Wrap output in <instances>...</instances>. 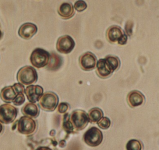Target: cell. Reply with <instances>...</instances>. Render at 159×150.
<instances>
[{
	"mask_svg": "<svg viewBox=\"0 0 159 150\" xmlns=\"http://www.w3.org/2000/svg\"><path fill=\"white\" fill-rule=\"evenodd\" d=\"M106 35L107 41L111 44H117L123 45H126L128 41V35L117 25H113L108 28Z\"/></svg>",
	"mask_w": 159,
	"mask_h": 150,
	"instance_id": "cell-1",
	"label": "cell"
},
{
	"mask_svg": "<svg viewBox=\"0 0 159 150\" xmlns=\"http://www.w3.org/2000/svg\"><path fill=\"white\" fill-rule=\"evenodd\" d=\"M18 82L25 85L34 84L38 80L36 70L31 66H25L20 68L17 74Z\"/></svg>",
	"mask_w": 159,
	"mask_h": 150,
	"instance_id": "cell-2",
	"label": "cell"
},
{
	"mask_svg": "<svg viewBox=\"0 0 159 150\" xmlns=\"http://www.w3.org/2000/svg\"><path fill=\"white\" fill-rule=\"evenodd\" d=\"M50 56L49 52L45 49L36 48L32 52L30 60L33 66L39 69L47 66Z\"/></svg>",
	"mask_w": 159,
	"mask_h": 150,
	"instance_id": "cell-3",
	"label": "cell"
},
{
	"mask_svg": "<svg viewBox=\"0 0 159 150\" xmlns=\"http://www.w3.org/2000/svg\"><path fill=\"white\" fill-rule=\"evenodd\" d=\"M58 96L52 91L44 93L39 101V105L43 110L53 111L56 110L58 104Z\"/></svg>",
	"mask_w": 159,
	"mask_h": 150,
	"instance_id": "cell-4",
	"label": "cell"
},
{
	"mask_svg": "<svg viewBox=\"0 0 159 150\" xmlns=\"http://www.w3.org/2000/svg\"><path fill=\"white\" fill-rule=\"evenodd\" d=\"M70 120L74 129L77 131L83 130L89 122L88 114L84 110H74L71 114Z\"/></svg>",
	"mask_w": 159,
	"mask_h": 150,
	"instance_id": "cell-5",
	"label": "cell"
},
{
	"mask_svg": "<svg viewBox=\"0 0 159 150\" xmlns=\"http://www.w3.org/2000/svg\"><path fill=\"white\" fill-rule=\"evenodd\" d=\"M18 110L10 104H5L0 106V122L2 123H11L16 118Z\"/></svg>",
	"mask_w": 159,
	"mask_h": 150,
	"instance_id": "cell-6",
	"label": "cell"
},
{
	"mask_svg": "<svg viewBox=\"0 0 159 150\" xmlns=\"http://www.w3.org/2000/svg\"><path fill=\"white\" fill-rule=\"evenodd\" d=\"M83 138L87 145L90 147H97L102 141V133L97 127H92L85 133Z\"/></svg>",
	"mask_w": 159,
	"mask_h": 150,
	"instance_id": "cell-7",
	"label": "cell"
},
{
	"mask_svg": "<svg viewBox=\"0 0 159 150\" xmlns=\"http://www.w3.org/2000/svg\"><path fill=\"white\" fill-rule=\"evenodd\" d=\"M36 128L35 121L27 116L21 117L18 121V131L20 134L25 135L32 134Z\"/></svg>",
	"mask_w": 159,
	"mask_h": 150,
	"instance_id": "cell-8",
	"label": "cell"
},
{
	"mask_svg": "<svg viewBox=\"0 0 159 150\" xmlns=\"http://www.w3.org/2000/svg\"><path fill=\"white\" fill-rule=\"evenodd\" d=\"M80 66L82 70L90 71L96 68L97 59L95 55L88 51L82 54L79 59Z\"/></svg>",
	"mask_w": 159,
	"mask_h": 150,
	"instance_id": "cell-9",
	"label": "cell"
},
{
	"mask_svg": "<svg viewBox=\"0 0 159 150\" xmlns=\"http://www.w3.org/2000/svg\"><path fill=\"white\" fill-rule=\"evenodd\" d=\"M75 45V42L72 37L66 35L61 36L58 39L57 49L60 53L68 54L73 50Z\"/></svg>",
	"mask_w": 159,
	"mask_h": 150,
	"instance_id": "cell-10",
	"label": "cell"
},
{
	"mask_svg": "<svg viewBox=\"0 0 159 150\" xmlns=\"http://www.w3.org/2000/svg\"><path fill=\"white\" fill-rule=\"evenodd\" d=\"M43 93V89L40 85H30L26 88L25 93L30 103H35L39 101Z\"/></svg>",
	"mask_w": 159,
	"mask_h": 150,
	"instance_id": "cell-11",
	"label": "cell"
},
{
	"mask_svg": "<svg viewBox=\"0 0 159 150\" xmlns=\"http://www.w3.org/2000/svg\"><path fill=\"white\" fill-rule=\"evenodd\" d=\"M114 71L105 59H100L97 62L96 73L102 78L105 79L110 77Z\"/></svg>",
	"mask_w": 159,
	"mask_h": 150,
	"instance_id": "cell-12",
	"label": "cell"
},
{
	"mask_svg": "<svg viewBox=\"0 0 159 150\" xmlns=\"http://www.w3.org/2000/svg\"><path fill=\"white\" fill-rule=\"evenodd\" d=\"M37 26L30 22L24 23L20 27L18 34L21 38L26 40L31 39L37 33Z\"/></svg>",
	"mask_w": 159,
	"mask_h": 150,
	"instance_id": "cell-13",
	"label": "cell"
},
{
	"mask_svg": "<svg viewBox=\"0 0 159 150\" xmlns=\"http://www.w3.org/2000/svg\"><path fill=\"white\" fill-rule=\"evenodd\" d=\"M145 97L140 91H131L128 94L127 96V102L129 105L132 108L141 105L144 103Z\"/></svg>",
	"mask_w": 159,
	"mask_h": 150,
	"instance_id": "cell-14",
	"label": "cell"
},
{
	"mask_svg": "<svg viewBox=\"0 0 159 150\" xmlns=\"http://www.w3.org/2000/svg\"><path fill=\"white\" fill-rule=\"evenodd\" d=\"M58 13L63 19L68 20L74 16L75 11L72 3L70 2H66L60 6Z\"/></svg>",
	"mask_w": 159,
	"mask_h": 150,
	"instance_id": "cell-15",
	"label": "cell"
},
{
	"mask_svg": "<svg viewBox=\"0 0 159 150\" xmlns=\"http://www.w3.org/2000/svg\"><path fill=\"white\" fill-rule=\"evenodd\" d=\"M63 63V59L61 56L55 52H51L50 59L46 69L49 71H56L61 67Z\"/></svg>",
	"mask_w": 159,
	"mask_h": 150,
	"instance_id": "cell-16",
	"label": "cell"
},
{
	"mask_svg": "<svg viewBox=\"0 0 159 150\" xmlns=\"http://www.w3.org/2000/svg\"><path fill=\"white\" fill-rule=\"evenodd\" d=\"M18 95L13 86H9L5 87L2 89L0 96L4 102L10 103L13 102Z\"/></svg>",
	"mask_w": 159,
	"mask_h": 150,
	"instance_id": "cell-17",
	"label": "cell"
},
{
	"mask_svg": "<svg viewBox=\"0 0 159 150\" xmlns=\"http://www.w3.org/2000/svg\"><path fill=\"white\" fill-rule=\"evenodd\" d=\"M21 112L25 116L30 118H36L39 116L40 109L36 104L27 103L21 109Z\"/></svg>",
	"mask_w": 159,
	"mask_h": 150,
	"instance_id": "cell-18",
	"label": "cell"
},
{
	"mask_svg": "<svg viewBox=\"0 0 159 150\" xmlns=\"http://www.w3.org/2000/svg\"><path fill=\"white\" fill-rule=\"evenodd\" d=\"M103 112L101 109L93 108L89 111V121L91 123H96L103 118Z\"/></svg>",
	"mask_w": 159,
	"mask_h": 150,
	"instance_id": "cell-19",
	"label": "cell"
},
{
	"mask_svg": "<svg viewBox=\"0 0 159 150\" xmlns=\"http://www.w3.org/2000/svg\"><path fill=\"white\" fill-rule=\"evenodd\" d=\"M105 59L109 63L113 71H117L120 66V61L118 57L113 55H108L105 58Z\"/></svg>",
	"mask_w": 159,
	"mask_h": 150,
	"instance_id": "cell-20",
	"label": "cell"
},
{
	"mask_svg": "<svg viewBox=\"0 0 159 150\" xmlns=\"http://www.w3.org/2000/svg\"><path fill=\"white\" fill-rule=\"evenodd\" d=\"M143 148L142 142L136 139L129 140L126 145L127 150H142Z\"/></svg>",
	"mask_w": 159,
	"mask_h": 150,
	"instance_id": "cell-21",
	"label": "cell"
},
{
	"mask_svg": "<svg viewBox=\"0 0 159 150\" xmlns=\"http://www.w3.org/2000/svg\"><path fill=\"white\" fill-rule=\"evenodd\" d=\"M97 123L100 128L105 130L110 127L111 121L107 117H103Z\"/></svg>",
	"mask_w": 159,
	"mask_h": 150,
	"instance_id": "cell-22",
	"label": "cell"
},
{
	"mask_svg": "<svg viewBox=\"0 0 159 150\" xmlns=\"http://www.w3.org/2000/svg\"><path fill=\"white\" fill-rule=\"evenodd\" d=\"M64 130L68 133H71L73 131L74 128L70 118L66 117V115L64 116V120L63 124Z\"/></svg>",
	"mask_w": 159,
	"mask_h": 150,
	"instance_id": "cell-23",
	"label": "cell"
},
{
	"mask_svg": "<svg viewBox=\"0 0 159 150\" xmlns=\"http://www.w3.org/2000/svg\"><path fill=\"white\" fill-rule=\"evenodd\" d=\"M74 7L76 11L82 12L87 8V4L84 1H78L75 3Z\"/></svg>",
	"mask_w": 159,
	"mask_h": 150,
	"instance_id": "cell-24",
	"label": "cell"
},
{
	"mask_svg": "<svg viewBox=\"0 0 159 150\" xmlns=\"http://www.w3.org/2000/svg\"><path fill=\"white\" fill-rule=\"evenodd\" d=\"M25 101V97L23 94H18L13 101L14 105L19 106L23 104Z\"/></svg>",
	"mask_w": 159,
	"mask_h": 150,
	"instance_id": "cell-25",
	"label": "cell"
},
{
	"mask_svg": "<svg viewBox=\"0 0 159 150\" xmlns=\"http://www.w3.org/2000/svg\"><path fill=\"white\" fill-rule=\"evenodd\" d=\"M134 24L132 21L131 20L128 21L125 25V30L126 34L128 36H131L133 33V28Z\"/></svg>",
	"mask_w": 159,
	"mask_h": 150,
	"instance_id": "cell-26",
	"label": "cell"
},
{
	"mask_svg": "<svg viewBox=\"0 0 159 150\" xmlns=\"http://www.w3.org/2000/svg\"><path fill=\"white\" fill-rule=\"evenodd\" d=\"M70 108V105L68 103H61L58 107V111L60 113H64Z\"/></svg>",
	"mask_w": 159,
	"mask_h": 150,
	"instance_id": "cell-27",
	"label": "cell"
},
{
	"mask_svg": "<svg viewBox=\"0 0 159 150\" xmlns=\"http://www.w3.org/2000/svg\"><path fill=\"white\" fill-rule=\"evenodd\" d=\"M16 91L17 94H24L25 92V88L22 84L20 83H16L13 85Z\"/></svg>",
	"mask_w": 159,
	"mask_h": 150,
	"instance_id": "cell-28",
	"label": "cell"
},
{
	"mask_svg": "<svg viewBox=\"0 0 159 150\" xmlns=\"http://www.w3.org/2000/svg\"><path fill=\"white\" fill-rule=\"evenodd\" d=\"M36 150H52L49 148L47 147H40L38 148Z\"/></svg>",
	"mask_w": 159,
	"mask_h": 150,
	"instance_id": "cell-29",
	"label": "cell"
},
{
	"mask_svg": "<svg viewBox=\"0 0 159 150\" xmlns=\"http://www.w3.org/2000/svg\"><path fill=\"white\" fill-rule=\"evenodd\" d=\"M3 130V125L1 123V122H0V134H1V132H2Z\"/></svg>",
	"mask_w": 159,
	"mask_h": 150,
	"instance_id": "cell-30",
	"label": "cell"
},
{
	"mask_svg": "<svg viewBox=\"0 0 159 150\" xmlns=\"http://www.w3.org/2000/svg\"><path fill=\"white\" fill-rule=\"evenodd\" d=\"M2 36H3L2 32V31H1V30H0V40H1V39H2Z\"/></svg>",
	"mask_w": 159,
	"mask_h": 150,
	"instance_id": "cell-31",
	"label": "cell"
}]
</instances>
